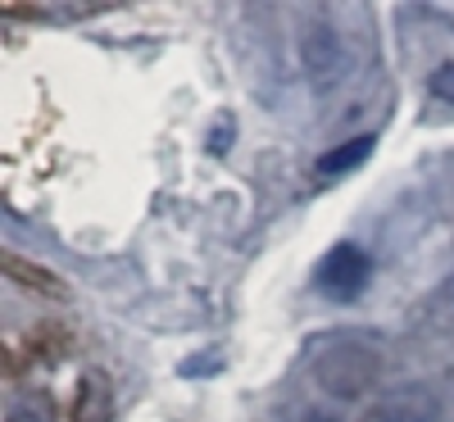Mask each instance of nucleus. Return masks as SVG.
I'll return each instance as SVG.
<instances>
[{
  "instance_id": "nucleus-1",
  "label": "nucleus",
  "mask_w": 454,
  "mask_h": 422,
  "mask_svg": "<svg viewBox=\"0 0 454 422\" xmlns=\"http://www.w3.org/2000/svg\"><path fill=\"white\" fill-rule=\"evenodd\" d=\"M309 377L332 400H364V395L377 391V381H382V355H377L372 345L355 340V336H336L314 355Z\"/></svg>"
},
{
  "instance_id": "nucleus-2",
  "label": "nucleus",
  "mask_w": 454,
  "mask_h": 422,
  "mask_svg": "<svg viewBox=\"0 0 454 422\" xmlns=\"http://www.w3.org/2000/svg\"><path fill=\"white\" fill-rule=\"evenodd\" d=\"M300 64H305V78L314 91H332L346 78V42L327 14H314L300 27Z\"/></svg>"
},
{
  "instance_id": "nucleus-3",
  "label": "nucleus",
  "mask_w": 454,
  "mask_h": 422,
  "mask_svg": "<svg viewBox=\"0 0 454 422\" xmlns=\"http://www.w3.org/2000/svg\"><path fill=\"white\" fill-rule=\"evenodd\" d=\"M314 282H318V291H323L327 300L350 304V300H359V295L368 291V282H372V254H368L364 246L340 241V246H332V250L318 259Z\"/></svg>"
},
{
  "instance_id": "nucleus-4",
  "label": "nucleus",
  "mask_w": 454,
  "mask_h": 422,
  "mask_svg": "<svg viewBox=\"0 0 454 422\" xmlns=\"http://www.w3.org/2000/svg\"><path fill=\"white\" fill-rule=\"evenodd\" d=\"M441 418V404L427 387H404L387 400H372L355 422H436Z\"/></svg>"
},
{
  "instance_id": "nucleus-5",
  "label": "nucleus",
  "mask_w": 454,
  "mask_h": 422,
  "mask_svg": "<svg viewBox=\"0 0 454 422\" xmlns=\"http://www.w3.org/2000/svg\"><path fill=\"white\" fill-rule=\"evenodd\" d=\"M372 145H377V141H372L368 132H364V137H350V141H340V145H332L327 155L314 164V173H318V177H340V173H355V168H359V164L372 155Z\"/></svg>"
},
{
  "instance_id": "nucleus-6",
  "label": "nucleus",
  "mask_w": 454,
  "mask_h": 422,
  "mask_svg": "<svg viewBox=\"0 0 454 422\" xmlns=\"http://www.w3.org/2000/svg\"><path fill=\"white\" fill-rule=\"evenodd\" d=\"M419 323H423L427 332H436V336H454V277L441 282V286L427 295Z\"/></svg>"
},
{
  "instance_id": "nucleus-7",
  "label": "nucleus",
  "mask_w": 454,
  "mask_h": 422,
  "mask_svg": "<svg viewBox=\"0 0 454 422\" xmlns=\"http://www.w3.org/2000/svg\"><path fill=\"white\" fill-rule=\"evenodd\" d=\"M5 422H55V400L46 391H27L10 404Z\"/></svg>"
},
{
  "instance_id": "nucleus-8",
  "label": "nucleus",
  "mask_w": 454,
  "mask_h": 422,
  "mask_svg": "<svg viewBox=\"0 0 454 422\" xmlns=\"http://www.w3.org/2000/svg\"><path fill=\"white\" fill-rule=\"evenodd\" d=\"M5 273L14 277V282H27L32 291H46V295H64V286H59V277L55 273H46V268H27L19 254H5Z\"/></svg>"
},
{
  "instance_id": "nucleus-9",
  "label": "nucleus",
  "mask_w": 454,
  "mask_h": 422,
  "mask_svg": "<svg viewBox=\"0 0 454 422\" xmlns=\"http://www.w3.org/2000/svg\"><path fill=\"white\" fill-rule=\"evenodd\" d=\"M427 87H432V96H436V100L454 105V64H441V68L432 73V82H427Z\"/></svg>"
},
{
  "instance_id": "nucleus-10",
  "label": "nucleus",
  "mask_w": 454,
  "mask_h": 422,
  "mask_svg": "<svg viewBox=\"0 0 454 422\" xmlns=\"http://www.w3.org/2000/svg\"><path fill=\"white\" fill-rule=\"evenodd\" d=\"M286 422H336L327 409H300V413H291Z\"/></svg>"
}]
</instances>
